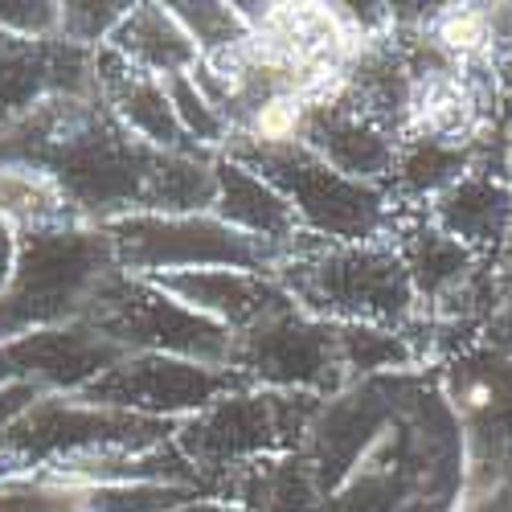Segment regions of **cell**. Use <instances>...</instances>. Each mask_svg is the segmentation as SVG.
I'll return each instance as SVG.
<instances>
[{"instance_id": "obj_1", "label": "cell", "mask_w": 512, "mask_h": 512, "mask_svg": "<svg viewBox=\"0 0 512 512\" xmlns=\"http://www.w3.org/2000/svg\"><path fill=\"white\" fill-rule=\"evenodd\" d=\"M275 279L295 308L328 324L410 332L422 320V304L398 242H320L304 234L283 254Z\"/></svg>"}, {"instance_id": "obj_2", "label": "cell", "mask_w": 512, "mask_h": 512, "mask_svg": "<svg viewBox=\"0 0 512 512\" xmlns=\"http://www.w3.org/2000/svg\"><path fill=\"white\" fill-rule=\"evenodd\" d=\"M119 275L103 226L70 222L21 234L17 275L0 295V345L21 332L87 320L99 291Z\"/></svg>"}, {"instance_id": "obj_3", "label": "cell", "mask_w": 512, "mask_h": 512, "mask_svg": "<svg viewBox=\"0 0 512 512\" xmlns=\"http://www.w3.org/2000/svg\"><path fill=\"white\" fill-rule=\"evenodd\" d=\"M222 156L246 164L271 181L300 218V230L320 242H394L414 209L394 205L381 185L353 181L324 164L308 144L259 148L246 140H226Z\"/></svg>"}, {"instance_id": "obj_4", "label": "cell", "mask_w": 512, "mask_h": 512, "mask_svg": "<svg viewBox=\"0 0 512 512\" xmlns=\"http://www.w3.org/2000/svg\"><path fill=\"white\" fill-rule=\"evenodd\" d=\"M320 406L324 398H312V394L242 386L234 394H222L218 402H209L193 418H185L177 426L173 443L197 467L205 488L218 492V484L246 463L304 451Z\"/></svg>"}, {"instance_id": "obj_5", "label": "cell", "mask_w": 512, "mask_h": 512, "mask_svg": "<svg viewBox=\"0 0 512 512\" xmlns=\"http://www.w3.org/2000/svg\"><path fill=\"white\" fill-rule=\"evenodd\" d=\"M123 275L164 279L185 271H267L283 263L279 246L230 230L213 213H127L103 226Z\"/></svg>"}, {"instance_id": "obj_6", "label": "cell", "mask_w": 512, "mask_h": 512, "mask_svg": "<svg viewBox=\"0 0 512 512\" xmlns=\"http://www.w3.org/2000/svg\"><path fill=\"white\" fill-rule=\"evenodd\" d=\"M87 324L123 353H164L197 365L230 369L234 332L185 308L177 295L140 275H115L87 312Z\"/></svg>"}, {"instance_id": "obj_7", "label": "cell", "mask_w": 512, "mask_h": 512, "mask_svg": "<svg viewBox=\"0 0 512 512\" xmlns=\"http://www.w3.org/2000/svg\"><path fill=\"white\" fill-rule=\"evenodd\" d=\"M177 435V422L127 414L115 406H95L78 394H46L0 431V459L17 467H50L62 459L156 447Z\"/></svg>"}, {"instance_id": "obj_8", "label": "cell", "mask_w": 512, "mask_h": 512, "mask_svg": "<svg viewBox=\"0 0 512 512\" xmlns=\"http://www.w3.org/2000/svg\"><path fill=\"white\" fill-rule=\"evenodd\" d=\"M230 369H238L250 386L263 390L312 394V398H332L349 390L336 345V324L308 316L295 304L238 332Z\"/></svg>"}, {"instance_id": "obj_9", "label": "cell", "mask_w": 512, "mask_h": 512, "mask_svg": "<svg viewBox=\"0 0 512 512\" xmlns=\"http://www.w3.org/2000/svg\"><path fill=\"white\" fill-rule=\"evenodd\" d=\"M242 386H250V381L238 369L197 365V361L164 357V353H127L78 398L181 426L209 402H218L222 394H234Z\"/></svg>"}, {"instance_id": "obj_10", "label": "cell", "mask_w": 512, "mask_h": 512, "mask_svg": "<svg viewBox=\"0 0 512 512\" xmlns=\"http://www.w3.org/2000/svg\"><path fill=\"white\" fill-rule=\"evenodd\" d=\"M127 353L87 320L21 332L0 345V386H37L41 394H82Z\"/></svg>"}, {"instance_id": "obj_11", "label": "cell", "mask_w": 512, "mask_h": 512, "mask_svg": "<svg viewBox=\"0 0 512 512\" xmlns=\"http://www.w3.org/2000/svg\"><path fill=\"white\" fill-rule=\"evenodd\" d=\"M66 95H99L95 54L62 37H17L0 29V132Z\"/></svg>"}, {"instance_id": "obj_12", "label": "cell", "mask_w": 512, "mask_h": 512, "mask_svg": "<svg viewBox=\"0 0 512 512\" xmlns=\"http://www.w3.org/2000/svg\"><path fill=\"white\" fill-rule=\"evenodd\" d=\"M152 283H160L168 295H177L185 308H193L197 316H205L213 324H222L234 336L295 304L291 295L283 291V283L275 275H267V271L218 267V271L164 275V279H152Z\"/></svg>"}, {"instance_id": "obj_13", "label": "cell", "mask_w": 512, "mask_h": 512, "mask_svg": "<svg viewBox=\"0 0 512 512\" xmlns=\"http://www.w3.org/2000/svg\"><path fill=\"white\" fill-rule=\"evenodd\" d=\"M304 144L324 164H332L336 173L386 189L402 140L390 132V127H381L377 119L357 111L349 99H336V103H324L312 111Z\"/></svg>"}, {"instance_id": "obj_14", "label": "cell", "mask_w": 512, "mask_h": 512, "mask_svg": "<svg viewBox=\"0 0 512 512\" xmlns=\"http://www.w3.org/2000/svg\"><path fill=\"white\" fill-rule=\"evenodd\" d=\"M95 91H99L103 107L140 144H148L156 152H201V148H193L185 127L177 123L173 103H168V95H164V82L136 70V66H127L107 46L95 50Z\"/></svg>"}, {"instance_id": "obj_15", "label": "cell", "mask_w": 512, "mask_h": 512, "mask_svg": "<svg viewBox=\"0 0 512 512\" xmlns=\"http://www.w3.org/2000/svg\"><path fill=\"white\" fill-rule=\"evenodd\" d=\"M426 222L484 259L512 234V185L476 164L426 205Z\"/></svg>"}, {"instance_id": "obj_16", "label": "cell", "mask_w": 512, "mask_h": 512, "mask_svg": "<svg viewBox=\"0 0 512 512\" xmlns=\"http://www.w3.org/2000/svg\"><path fill=\"white\" fill-rule=\"evenodd\" d=\"M209 213L222 218L230 230L271 242L279 250H291L304 238L300 218H295L287 197L271 181H263L259 173H250L246 164H238L222 152L213 156V205H209Z\"/></svg>"}, {"instance_id": "obj_17", "label": "cell", "mask_w": 512, "mask_h": 512, "mask_svg": "<svg viewBox=\"0 0 512 512\" xmlns=\"http://www.w3.org/2000/svg\"><path fill=\"white\" fill-rule=\"evenodd\" d=\"M213 496H226L246 512H320L324 508V488L304 451L246 463L234 476H226Z\"/></svg>"}, {"instance_id": "obj_18", "label": "cell", "mask_w": 512, "mask_h": 512, "mask_svg": "<svg viewBox=\"0 0 512 512\" xmlns=\"http://www.w3.org/2000/svg\"><path fill=\"white\" fill-rule=\"evenodd\" d=\"M107 50L152 78L189 74L201 62L193 37L185 33V25L173 17L168 5H132L119 21V29L111 33Z\"/></svg>"}, {"instance_id": "obj_19", "label": "cell", "mask_w": 512, "mask_h": 512, "mask_svg": "<svg viewBox=\"0 0 512 512\" xmlns=\"http://www.w3.org/2000/svg\"><path fill=\"white\" fill-rule=\"evenodd\" d=\"M422 37L447 66L467 74H496L500 62L496 5H435L422 17Z\"/></svg>"}, {"instance_id": "obj_20", "label": "cell", "mask_w": 512, "mask_h": 512, "mask_svg": "<svg viewBox=\"0 0 512 512\" xmlns=\"http://www.w3.org/2000/svg\"><path fill=\"white\" fill-rule=\"evenodd\" d=\"M476 148L439 144V140H402L386 193L402 209H426L447 185H455L467 168H476Z\"/></svg>"}, {"instance_id": "obj_21", "label": "cell", "mask_w": 512, "mask_h": 512, "mask_svg": "<svg viewBox=\"0 0 512 512\" xmlns=\"http://www.w3.org/2000/svg\"><path fill=\"white\" fill-rule=\"evenodd\" d=\"M0 222L17 234L70 226L78 213L70 209L62 185L41 164L29 160H0Z\"/></svg>"}, {"instance_id": "obj_22", "label": "cell", "mask_w": 512, "mask_h": 512, "mask_svg": "<svg viewBox=\"0 0 512 512\" xmlns=\"http://www.w3.org/2000/svg\"><path fill=\"white\" fill-rule=\"evenodd\" d=\"M418 328V324H414ZM410 328V332H414ZM410 332L398 328H373V324H336V345H340V365H345L349 386L373 377H394L406 369H418L426 357L414 345Z\"/></svg>"}, {"instance_id": "obj_23", "label": "cell", "mask_w": 512, "mask_h": 512, "mask_svg": "<svg viewBox=\"0 0 512 512\" xmlns=\"http://www.w3.org/2000/svg\"><path fill=\"white\" fill-rule=\"evenodd\" d=\"M173 17L185 25V33L193 37V46L201 58H218L234 46H242L250 25L238 13V5H213V0H181V5H168Z\"/></svg>"}, {"instance_id": "obj_24", "label": "cell", "mask_w": 512, "mask_h": 512, "mask_svg": "<svg viewBox=\"0 0 512 512\" xmlns=\"http://www.w3.org/2000/svg\"><path fill=\"white\" fill-rule=\"evenodd\" d=\"M160 82H164V95H168V103H173V115L185 127V136L193 140V148L218 156L230 140V123L201 95L193 74H173V78H160Z\"/></svg>"}, {"instance_id": "obj_25", "label": "cell", "mask_w": 512, "mask_h": 512, "mask_svg": "<svg viewBox=\"0 0 512 512\" xmlns=\"http://www.w3.org/2000/svg\"><path fill=\"white\" fill-rule=\"evenodd\" d=\"M201 496L209 492L189 484H111L87 488V512H181Z\"/></svg>"}, {"instance_id": "obj_26", "label": "cell", "mask_w": 512, "mask_h": 512, "mask_svg": "<svg viewBox=\"0 0 512 512\" xmlns=\"http://www.w3.org/2000/svg\"><path fill=\"white\" fill-rule=\"evenodd\" d=\"M127 9H132L127 0H70V5H58V37L95 54L111 41Z\"/></svg>"}, {"instance_id": "obj_27", "label": "cell", "mask_w": 512, "mask_h": 512, "mask_svg": "<svg viewBox=\"0 0 512 512\" xmlns=\"http://www.w3.org/2000/svg\"><path fill=\"white\" fill-rule=\"evenodd\" d=\"M0 29L17 37H58L54 0H0Z\"/></svg>"}, {"instance_id": "obj_28", "label": "cell", "mask_w": 512, "mask_h": 512, "mask_svg": "<svg viewBox=\"0 0 512 512\" xmlns=\"http://www.w3.org/2000/svg\"><path fill=\"white\" fill-rule=\"evenodd\" d=\"M17 254H21V234L0 222V295L9 291V283L17 275Z\"/></svg>"}, {"instance_id": "obj_29", "label": "cell", "mask_w": 512, "mask_h": 512, "mask_svg": "<svg viewBox=\"0 0 512 512\" xmlns=\"http://www.w3.org/2000/svg\"><path fill=\"white\" fill-rule=\"evenodd\" d=\"M181 512H246V508L234 504V500H226V496H201V500H193V504L181 508Z\"/></svg>"}, {"instance_id": "obj_30", "label": "cell", "mask_w": 512, "mask_h": 512, "mask_svg": "<svg viewBox=\"0 0 512 512\" xmlns=\"http://www.w3.org/2000/svg\"><path fill=\"white\" fill-rule=\"evenodd\" d=\"M504 181L512 185V136L504 140Z\"/></svg>"}]
</instances>
